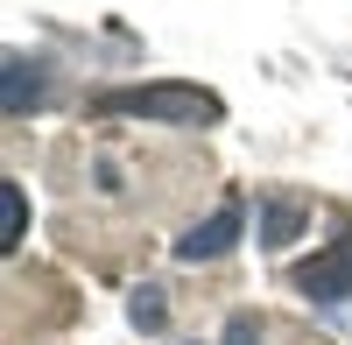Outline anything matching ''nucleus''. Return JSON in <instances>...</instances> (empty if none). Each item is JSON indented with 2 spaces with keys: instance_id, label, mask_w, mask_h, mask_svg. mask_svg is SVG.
Segmentation results:
<instances>
[{
  "instance_id": "f257e3e1",
  "label": "nucleus",
  "mask_w": 352,
  "mask_h": 345,
  "mask_svg": "<svg viewBox=\"0 0 352 345\" xmlns=\"http://www.w3.org/2000/svg\"><path fill=\"white\" fill-rule=\"evenodd\" d=\"M120 113H155V120H212V99L197 92H120Z\"/></svg>"
},
{
  "instance_id": "f03ea898",
  "label": "nucleus",
  "mask_w": 352,
  "mask_h": 345,
  "mask_svg": "<svg viewBox=\"0 0 352 345\" xmlns=\"http://www.w3.org/2000/svg\"><path fill=\"white\" fill-rule=\"evenodd\" d=\"M296 282H303V296H324V303L352 296V240H345L338 254H324V261H310Z\"/></svg>"
},
{
  "instance_id": "7ed1b4c3",
  "label": "nucleus",
  "mask_w": 352,
  "mask_h": 345,
  "mask_svg": "<svg viewBox=\"0 0 352 345\" xmlns=\"http://www.w3.org/2000/svg\"><path fill=\"white\" fill-rule=\"evenodd\" d=\"M232 233H240V212L226 205L212 225H197V233L184 240V261H197V254H204V261H212V254H226V247H232Z\"/></svg>"
},
{
  "instance_id": "20e7f679",
  "label": "nucleus",
  "mask_w": 352,
  "mask_h": 345,
  "mask_svg": "<svg viewBox=\"0 0 352 345\" xmlns=\"http://www.w3.org/2000/svg\"><path fill=\"white\" fill-rule=\"evenodd\" d=\"M226 345H261V318H232L226 324Z\"/></svg>"
},
{
  "instance_id": "39448f33",
  "label": "nucleus",
  "mask_w": 352,
  "mask_h": 345,
  "mask_svg": "<svg viewBox=\"0 0 352 345\" xmlns=\"http://www.w3.org/2000/svg\"><path fill=\"white\" fill-rule=\"evenodd\" d=\"M8 247H21V183H8Z\"/></svg>"
}]
</instances>
